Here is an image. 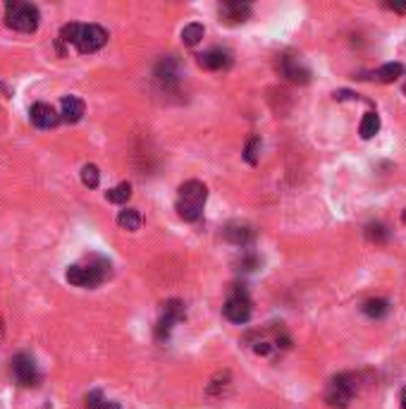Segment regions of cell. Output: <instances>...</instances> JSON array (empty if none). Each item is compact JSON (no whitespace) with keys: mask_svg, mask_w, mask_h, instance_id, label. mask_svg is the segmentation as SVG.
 <instances>
[{"mask_svg":"<svg viewBox=\"0 0 406 409\" xmlns=\"http://www.w3.org/2000/svg\"><path fill=\"white\" fill-rule=\"evenodd\" d=\"M60 39L72 43L79 53H96L108 43V31L99 24H65Z\"/></svg>","mask_w":406,"mask_h":409,"instance_id":"1","label":"cell"},{"mask_svg":"<svg viewBox=\"0 0 406 409\" xmlns=\"http://www.w3.org/2000/svg\"><path fill=\"white\" fill-rule=\"evenodd\" d=\"M108 276H110V263L103 261V258H89L86 263H74L65 273L67 283L77 285V287H99Z\"/></svg>","mask_w":406,"mask_h":409,"instance_id":"2","label":"cell"},{"mask_svg":"<svg viewBox=\"0 0 406 409\" xmlns=\"http://www.w3.org/2000/svg\"><path fill=\"white\" fill-rule=\"evenodd\" d=\"M5 19H8V26H12L15 31H24V34H31V31L39 29L41 22V12L36 5L31 3H12L5 5Z\"/></svg>","mask_w":406,"mask_h":409,"instance_id":"3","label":"cell"},{"mask_svg":"<svg viewBox=\"0 0 406 409\" xmlns=\"http://www.w3.org/2000/svg\"><path fill=\"white\" fill-rule=\"evenodd\" d=\"M356 395V378L351 374H339L330 381L328 392H325V402L330 407H337V409H346L351 405Z\"/></svg>","mask_w":406,"mask_h":409,"instance_id":"4","label":"cell"},{"mask_svg":"<svg viewBox=\"0 0 406 409\" xmlns=\"http://www.w3.org/2000/svg\"><path fill=\"white\" fill-rule=\"evenodd\" d=\"M223 311L232 323H246L251 319V299H248L246 290L235 285V290H232L230 297L225 301Z\"/></svg>","mask_w":406,"mask_h":409,"instance_id":"5","label":"cell"},{"mask_svg":"<svg viewBox=\"0 0 406 409\" xmlns=\"http://www.w3.org/2000/svg\"><path fill=\"white\" fill-rule=\"evenodd\" d=\"M12 374H15V378H17V383L24 387L39 385V381H41L39 366H36L34 357L26 352H22L12 359Z\"/></svg>","mask_w":406,"mask_h":409,"instance_id":"6","label":"cell"},{"mask_svg":"<svg viewBox=\"0 0 406 409\" xmlns=\"http://www.w3.org/2000/svg\"><path fill=\"white\" fill-rule=\"evenodd\" d=\"M205 199H208V187L198 180H189L180 187V203H189V206L203 208Z\"/></svg>","mask_w":406,"mask_h":409,"instance_id":"7","label":"cell"},{"mask_svg":"<svg viewBox=\"0 0 406 409\" xmlns=\"http://www.w3.org/2000/svg\"><path fill=\"white\" fill-rule=\"evenodd\" d=\"M182 319H184V304L180 299H170L165 304V309H162V319L158 321V335L160 337L167 335L172 331V326Z\"/></svg>","mask_w":406,"mask_h":409,"instance_id":"8","label":"cell"},{"mask_svg":"<svg viewBox=\"0 0 406 409\" xmlns=\"http://www.w3.org/2000/svg\"><path fill=\"white\" fill-rule=\"evenodd\" d=\"M280 72L294 84H306L308 79H311V72H308L306 65H301V60L289 58V56H285L282 60H280Z\"/></svg>","mask_w":406,"mask_h":409,"instance_id":"9","label":"cell"},{"mask_svg":"<svg viewBox=\"0 0 406 409\" xmlns=\"http://www.w3.org/2000/svg\"><path fill=\"white\" fill-rule=\"evenodd\" d=\"M29 115H31V122H34L39 129H51L60 122V115L56 112V108L48 106V103H34L29 110Z\"/></svg>","mask_w":406,"mask_h":409,"instance_id":"10","label":"cell"},{"mask_svg":"<svg viewBox=\"0 0 406 409\" xmlns=\"http://www.w3.org/2000/svg\"><path fill=\"white\" fill-rule=\"evenodd\" d=\"M196 62L201 65L203 69H225L230 67L232 58L227 51H220V48H213V51H205L196 58Z\"/></svg>","mask_w":406,"mask_h":409,"instance_id":"11","label":"cell"},{"mask_svg":"<svg viewBox=\"0 0 406 409\" xmlns=\"http://www.w3.org/2000/svg\"><path fill=\"white\" fill-rule=\"evenodd\" d=\"M84 115V101L77 96H65L60 101V117L67 122H79Z\"/></svg>","mask_w":406,"mask_h":409,"instance_id":"12","label":"cell"},{"mask_svg":"<svg viewBox=\"0 0 406 409\" xmlns=\"http://www.w3.org/2000/svg\"><path fill=\"white\" fill-rule=\"evenodd\" d=\"M155 77L165 84L177 82V79H180V62H177L175 58H165V60H160L158 67H155Z\"/></svg>","mask_w":406,"mask_h":409,"instance_id":"13","label":"cell"},{"mask_svg":"<svg viewBox=\"0 0 406 409\" xmlns=\"http://www.w3.org/2000/svg\"><path fill=\"white\" fill-rule=\"evenodd\" d=\"M220 15L227 22H244L251 15V8L246 3H223L220 5Z\"/></svg>","mask_w":406,"mask_h":409,"instance_id":"14","label":"cell"},{"mask_svg":"<svg viewBox=\"0 0 406 409\" xmlns=\"http://www.w3.org/2000/svg\"><path fill=\"white\" fill-rule=\"evenodd\" d=\"M225 237L232 242V244L244 247L253 240V230L248 228V225H230V228L225 230Z\"/></svg>","mask_w":406,"mask_h":409,"instance_id":"15","label":"cell"},{"mask_svg":"<svg viewBox=\"0 0 406 409\" xmlns=\"http://www.w3.org/2000/svg\"><path fill=\"white\" fill-rule=\"evenodd\" d=\"M117 225H120L122 230H129V233H137L139 228H142V213L137 211V208H124L117 215Z\"/></svg>","mask_w":406,"mask_h":409,"instance_id":"16","label":"cell"},{"mask_svg":"<svg viewBox=\"0 0 406 409\" xmlns=\"http://www.w3.org/2000/svg\"><path fill=\"white\" fill-rule=\"evenodd\" d=\"M402 74H404V65L402 62H387V65H382V67L375 72V79H378V82H382V84H389V82H397Z\"/></svg>","mask_w":406,"mask_h":409,"instance_id":"17","label":"cell"},{"mask_svg":"<svg viewBox=\"0 0 406 409\" xmlns=\"http://www.w3.org/2000/svg\"><path fill=\"white\" fill-rule=\"evenodd\" d=\"M86 409H122V407L117 405V402L108 400L101 390H91L89 395H86Z\"/></svg>","mask_w":406,"mask_h":409,"instance_id":"18","label":"cell"},{"mask_svg":"<svg viewBox=\"0 0 406 409\" xmlns=\"http://www.w3.org/2000/svg\"><path fill=\"white\" fill-rule=\"evenodd\" d=\"M378 132H380V117H378V112H366L364 120H361L359 134L364 139H373Z\"/></svg>","mask_w":406,"mask_h":409,"instance_id":"19","label":"cell"},{"mask_svg":"<svg viewBox=\"0 0 406 409\" xmlns=\"http://www.w3.org/2000/svg\"><path fill=\"white\" fill-rule=\"evenodd\" d=\"M129 197H132V185H129V182H122V185H117L105 192V199L110 203H127Z\"/></svg>","mask_w":406,"mask_h":409,"instance_id":"20","label":"cell"},{"mask_svg":"<svg viewBox=\"0 0 406 409\" xmlns=\"http://www.w3.org/2000/svg\"><path fill=\"white\" fill-rule=\"evenodd\" d=\"M389 311V301L387 299H368L364 304V314L371 319H382Z\"/></svg>","mask_w":406,"mask_h":409,"instance_id":"21","label":"cell"},{"mask_svg":"<svg viewBox=\"0 0 406 409\" xmlns=\"http://www.w3.org/2000/svg\"><path fill=\"white\" fill-rule=\"evenodd\" d=\"M203 36H205L203 24H196V22H194V24H187L182 29V41L187 43V46H196V43L201 41Z\"/></svg>","mask_w":406,"mask_h":409,"instance_id":"22","label":"cell"},{"mask_svg":"<svg viewBox=\"0 0 406 409\" xmlns=\"http://www.w3.org/2000/svg\"><path fill=\"white\" fill-rule=\"evenodd\" d=\"M81 182H84L89 190H96V187H99V182H101L99 168H96V165H91V163L84 165V168H81Z\"/></svg>","mask_w":406,"mask_h":409,"instance_id":"23","label":"cell"},{"mask_svg":"<svg viewBox=\"0 0 406 409\" xmlns=\"http://www.w3.org/2000/svg\"><path fill=\"white\" fill-rule=\"evenodd\" d=\"M366 237L371 242H378V244H382V242H387L389 230L382 223H373V225H368V228H366Z\"/></svg>","mask_w":406,"mask_h":409,"instance_id":"24","label":"cell"},{"mask_svg":"<svg viewBox=\"0 0 406 409\" xmlns=\"http://www.w3.org/2000/svg\"><path fill=\"white\" fill-rule=\"evenodd\" d=\"M258 156H261V139L251 137L246 142V149H244V158H246V163L256 165L258 163Z\"/></svg>","mask_w":406,"mask_h":409,"instance_id":"25","label":"cell"},{"mask_svg":"<svg viewBox=\"0 0 406 409\" xmlns=\"http://www.w3.org/2000/svg\"><path fill=\"white\" fill-rule=\"evenodd\" d=\"M177 213H180V218L187 220V223H194V220L201 218V208L189 206V203H180V201H177Z\"/></svg>","mask_w":406,"mask_h":409,"instance_id":"26","label":"cell"},{"mask_svg":"<svg viewBox=\"0 0 406 409\" xmlns=\"http://www.w3.org/2000/svg\"><path fill=\"white\" fill-rule=\"evenodd\" d=\"M387 8L394 12H406V3H387Z\"/></svg>","mask_w":406,"mask_h":409,"instance_id":"27","label":"cell"},{"mask_svg":"<svg viewBox=\"0 0 406 409\" xmlns=\"http://www.w3.org/2000/svg\"><path fill=\"white\" fill-rule=\"evenodd\" d=\"M402 407L406 409V387H404V392H402Z\"/></svg>","mask_w":406,"mask_h":409,"instance_id":"28","label":"cell"},{"mask_svg":"<svg viewBox=\"0 0 406 409\" xmlns=\"http://www.w3.org/2000/svg\"><path fill=\"white\" fill-rule=\"evenodd\" d=\"M404 223H406V213H404Z\"/></svg>","mask_w":406,"mask_h":409,"instance_id":"29","label":"cell"},{"mask_svg":"<svg viewBox=\"0 0 406 409\" xmlns=\"http://www.w3.org/2000/svg\"><path fill=\"white\" fill-rule=\"evenodd\" d=\"M404 94H406V84H404Z\"/></svg>","mask_w":406,"mask_h":409,"instance_id":"30","label":"cell"}]
</instances>
